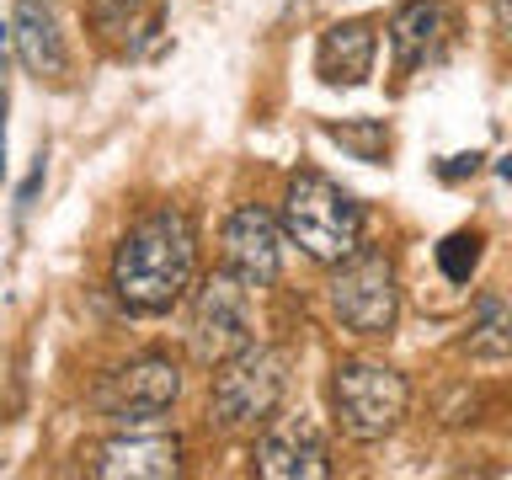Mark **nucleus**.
Segmentation results:
<instances>
[{
	"mask_svg": "<svg viewBox=\"0 0 512 480\" xmlns=\"http://www.w3.org/2000/svg\"><path fill=\"white\" fill-rule=\"evenodd\" d=\"M198 272V235L182 208H150L128 224L112 251V294L134 315H166L192 288Z\"/></svg>",
	"mask_w": 512,
	"mask_h": 480,
	"instance_id": "1",
	"label": "nucleus"
},
{
	"mask_svg": "<svg viewBox=\"0 0 512 480\" xmlns=\"http://www.w3.org/2000/svg\"><path fill=\"white\" fill-rule=\"evenodd\" d=\"M283 230L310 262L336 267L363 246V208L326 171H294L283 192Z\"/></svg>",
	"mask_w": 512,
	"mask_h": 480,
	"instance_id": "2",
	"label": "nucleus"
},
{
	"mask_svg": "<svg viewBox=\"0 0 512 480\" xmlns=\"http://www.w3.org/2000/svg\"><path fill=\"white\" fill-rule=\"evenodd\" d=\"M283 384H288V363H283V352L246 342L240 352H230L224 363H214V390H208V416H214V427H224V432L262 427L267 416L278 411Z\"/></svg>",
	"mask_w": 512,
	"mask_h": 480,
	"instance_id": "3",
	"label": "nucleus"
},
{
	"mask_svg": "<svg viewBox=\"0 0 512 480\" xmlns=\"http://www.w3.org/2000/svg\"><path fill=\"white\" fill-rule=\"evenodd\" d=\"M406 406H411V384L400 379L395 368L363 363V358L336 363L331 411H336V422H342L347 438H358V443L390 438V432L400 427V416H406Z\"/></svg>",
	"mask_w": 512,
	"mask_h": 480,
	"instance_id": "4",
	"label": "nucleus"
},
{
	"mask_svg": "<svg viewBox=\"0 0 512 480\" xmlns=\"http://www.w3.org/2000/svg\"><path fill=\"white\" fill-rule=\"evenodd\" d=\"M331 315L342 320L352 336H390L400 320V283L395 262L384 251H352L336 262L331 278Z\"/></svg>",
	"mask_w": 512,
	"mask_h": 480,
	"instance_id": "5",
	"label": "nucleus"
},
{
	"mask_svg": "<svg viewBox=\"0 0 512 480\" xmlns=\"http://www.w3.org/2000/svg\"><path fill=\"white\" fill-rule=\"evenodd\" d=\"M246 342H256L251 331V288L235 272H214L203 278L198 299H192V358L203 368L224 363L230 352H240Z\"/></svg>",
	"mask_w": 512,
	"mask_h": 480,
	"instance_id": "6",
	"label": "nucleus"
},
{
	"mask_svg": "<svg viewBox=\"0 0 512 480\" xmlns=\"http://www.w3.org/2000/svg\"><path fill=\"white\" fill-rule=\"evenodd\" d=\"M176 395H182V368L160 352H144V358L123 363L118 374H107V384L96 390V406L118 427H150L160 422V411L176 406Z\"/></svg>",
	"mask_w": 512,
	"mask_h": 480,
	"instance_id": "7",
	"label": "nucleus"
},
{
	"mask_svg": "<svg viewBox=\"0 0 512 480\" xmlns=\"http://www.w3.org/2000/svg\"><path fill=\"white\" fill-rule=\"evenodd\" d=\"M278 267H283L278 219L256 203H240L224 219V272H235L246 288H267V283H278Z\"/></svg>",
	"mask_w": 512,
	"mask_h": 480,
	"instance_id": "8",
	"label": "nucleus"
},
{
	"mask_svg": "<svg viewBox=\"0 0 512 480\" xmlns=\"http://www.w3.org/2000/svg\"><path fill=\"white\" fill-rule=\"evenodd\" d=\"M256 470L267 480H320V475H331L320 427L310 416H283V422H272L262 432V443H256Z\"/></svg>",
	"mask_w": 512,
	"mask_h": 480,
	"instance_id": "9",
	"label": "nucleus"
},
{
	"mask_svg": "<svg viewBox=\"0 0 512 480\" xmlns=\"http://www.w3.org/2000/svg\"><path fill=\"white\" fill-rule=\"evenodd\" d=\"M102 480H166L182 475V438L176 432H123V438L102 443L91 464Z\"/></svg>",
	"mask_w": 512,
	"mask_h": 480,
	"instance_id": "10",
	"label": "nucleus"
},
{
	"mask_svg": "<svg viewBox=\"0 0 512 480\" xmlns=\"http://www.w3.org/2000/svg\"><path fill=\"white\" fill-rule=\"evenodd\" d=\"M374 48H379L374 22H363V16L331 22L315 43V75L326 86H363L374 75Z\"/></svg>",
	"mask_w": 512,
	"mask_h": 480,
	"instance_id": "11",
	"label": "nucleus"
},
{
	"mask_svg": "<svg viewBox=\"0 0 512 480\" xmlns=\"http://www.w3.org/2000/svg\"><path fill=\"white\" fill-rule=\"evenodd\" d=\"M11 43H16V59H22L38 80H64V70H70L59 16H54L48 0H16V11H11Z\"/></svg>",
	"mask_w": 512,
	"mask_h": 480,
	"instance_id": "12",
	"label": "nucleus"
},
{
	"mask_svg": "<svg viewBox=\"0 0 512 480\" xmlns=\"http://www.w3.org/2000/svg\"><path fill=\"white\" fill-rule=\"evenodd\" d=\"M443 38V6L438 0H406L395 6L390 16V54H395V70L411 75L416 64L432 59V48Z\"/></svg>",
	"mask_w": 512,
	"mask_h": 480,
	"instance_id": "13",
	"label": "nucleus"
},
{
	"mask_svg": "<svg viewBox=\"0 0 512 480\" xmlns=\"http://www.w3.org/2000/svg\"><path fill=\"white\" fill-rule=\"evenodd\" d=\"M475 352V358H491L502 363L512 352V320H507V299L502 294H480L475 299V320H470V342H464Z\"/></svg>",
	"mask_w": 512,
	"mask_h": 480,
	"instance_id": "14",
	"label": "nucleus"
},
{
	"mask_svg": "<svg viewBox=\"0 0 512 480\" xmlns=\"http://www.w3.org/2000/svg\"><path fill=\"white\" fill-rule=\"evenodd\" d=\"M326 134L336 144H347L358 160H384V150H390V134H384V123H326Z\"/></svg>",
	"mask_w": 512,
	"mask_h": 480,
	"instance_id": "15",
	"label": "nucleus"
},
{
	"mask_svg": "<svg viewBox=\"0 0 512 480\" xmlns=\"http://www.w3.org/2000/svg\"><path fill=\"white\" fill-rule=\"evenodd\" d=\"M438 262H443V272L454 283H464L475 272V262H480V235H448L438 246Z\"/></svg>",
	"mask_w": 512,
	"mask_h": 480,
	"instance_id": "16",
	"label": "nucleus"
},
{
	"mask_svg": "<svg viewBox=\"0 0 512 480\" xmlns=\"http://www.w3.org/2000/svg\"><path fill=\"white\" fill-rule=\"evenodd\" d=\"M139 6H144V0H96V16H102V27L118 32V27L134 22V11H139Z\"/></svg>",
	"mask_w": 512,
	"mask_h": 480,
	"instance_id": "17",
	"label": "nucleus"
},
{
	"mask_svg": "<svg viewBox=\"0 0 512 480\" xmlns=\"http://www.w3.org/2000/svg\"><path fill=\"white\" fill-rule=\"evenodd\" d=\"M475 166H480V155H454V160H448V166H443V176H448V182H454V176L475 171Z\"/></svg>",
	"mask_w": 512,
	"mask_h": 480,
	"instance_id": "18",
	"label": "nucleus"
}]
</instances>
